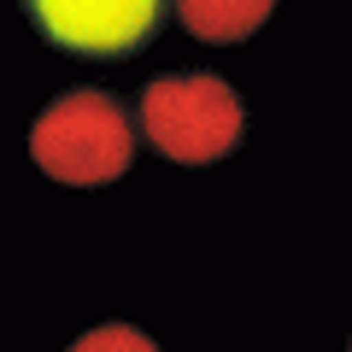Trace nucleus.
Segmentation results:
<instances>
[{
	"label": "nucleus",
	"instance_id": "f257e3e1",
	"mask_svg": "<svg viewBox=\"0 0 352 352\" xmlns=\"http://www.w3.org/2000/svg\"><path fill=\"white\" fill-rule=\"evenodd\" d=\"M30 159L65 188H100L118 182L135 159V124L106 88H71L30 129Z\"/></svg>",
	"mask_w": 352,
	"mask_h": 352
},
{
	"label": "nucleus",
	"instance_id": "7ed1b4c3",
	"mask_svg": "<svg viewBox=\"0 0 352 352\" xmlns=\"http://www.w3.org/2000/svg\"><path fill=\"white\" fill-rule=\"evenodd\" d=\"M24 12L47 47L76 59H124L147 47L164 24L159 0H30Z\"/></svg>",
	"mask_w": 352,
	"mask_h": 352
},
{
	"label": "nucleus",
	"instance_id": "f03ea898",
	"mask_svg": "<svg viewBox=\"0 0 352 352\" xmlns=\"http://www.w3.org/2000/svg\"><path fill=\"white\" fill-rule=\"evenodd\" d=\"M241 94L223 76H159L141 94V135L170 164H212L241 141Z\"/></svg>",
	"mask_w": 352,
	"mask_h": 352
},
{
	"label": "nucleus",
	"instance_id": "20e7f679",
	"mask_svg": "<svg viewBox=\"0 0 352 352\" xmlns=\"http://www.w3.org/2000/svg\"><path fill=\"white\" fill-rule=\"evenodd\" d=\"M176 18L200 41H241L270 18V0H182Z\"/></svg>",
	"mask_w": 352,
	"mask_h": 352
},
{
	"label": "nucleus",
	"instance_id": "39448f33",
	"mask_svg": "<svg viewBox=\"0 0 352 352\" xmlns=\"http://www.w3.org/2000/svg\"><path fill=\"white\" fill-rule=\"evenodd\" d=\"M71 352H159V346L129 323H100V329H88L82 340H71Z\"/></svg>",
	"mask_w": 352,
	"mask_h": 352
}]
</instances>
